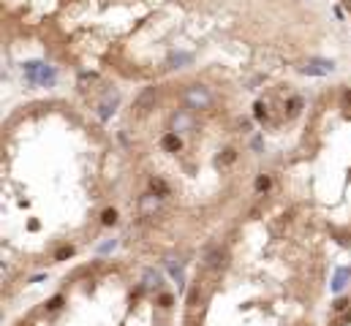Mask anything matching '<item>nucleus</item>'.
Returning a JSON list of instances; mask_svg holds the SVG:
<instances>
[{
  "instance_id": "1",
  "label": "nucleus",
  "mask_w": 351,
  "mask_h": 326,
  "mask_svg": "<svg viewBox=\"0 0 351 326\" xmlns=\"http://www.w3.org/2000/svg\"><path fill=\"white\" fill-rule=\"evenodd\" d=\"M324 326H351V297L348 293H340V297L332 302L330 318H327Z\"/></svg>"
},
{
  "instance_id": "2",
  "label": "nucleus",
  "mask_w": 351,
  "mask_h": 326,
  "mask_svg": "<svg viewBox=\"0 0 351 326\" xmlns=\"http://www.w3.org/2000/svg\"><path fill=\"white\" fill-rule=\"evenodd\" d=\"M25 71H28V79L33 84H46L49 87L55 82V68L52 66H44V63H28Z\"/></svg>"
}]
</instances>
